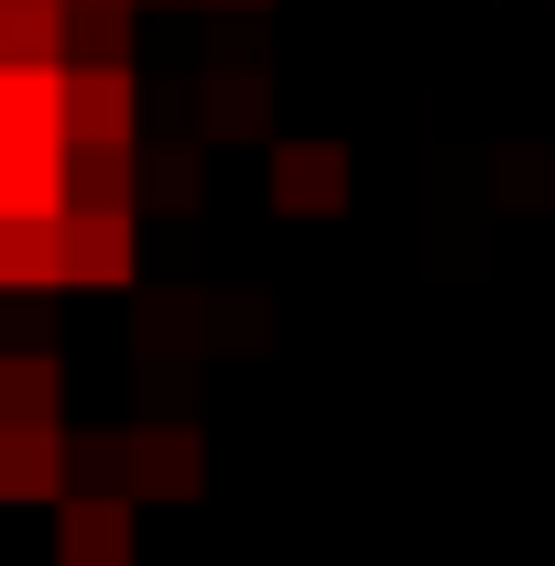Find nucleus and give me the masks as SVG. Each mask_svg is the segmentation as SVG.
Wrapping results in <instances>:
<instances>
[{"instance_id": "4", "label": "nucleus", "mask_w": 555, "mask_h": 566, "mask_svg": "<svg viewBox=\"0 0 555 566\" xmlns=\"http://www.w3.org/2000/svg\"><path fill=\"white\" fill-rule=\"evenodd\" d=\"M132 273H142V218L132 208H66V283L121 294Z\"/></svg>"}, {"instance_id": "11", "label": "nucleus", "mask_w": 555, "mask_h": 566, "mask_svg": "<svg viewBox=\"0 0 555 566\" xmlns=\"http://www.w3.org/2000/svg\"><path fill=\"white\" fill-rule=\"evenodd\" d=\"M66 66H132V0H66Z\"/></svg>"}, {"instance_id": "7", "label": "nucleus", "mask_w": 555, "mask_h": 566, "mask_svg": "<svg viewBox=\"0 0 555 566\" xmlns=\"http://www.w3.org/2000/svg\"><path fill=\"white\" fill-rule=\"evenodd\" d=\"M0 218H66V142H0Z\"/></svg>"}, {"instance_id": "8", "label": "nucleus", "mask_w": 555, "mask_h": 566, "mask_svg": "<svg viewBox=\"0 0 555 566\" xmlns=\"http://www.w3.org/2000/svg\"><path fill=\"white\" fill-rule=\"evenodd\" d=\"M0 142H66V66H0Z\"/></svg>"}, {"instance_id": "1", "label": "nucleus", "mask_w": 555, "mask_h": 566, "mask_svg": "<svg viewBox=\"0 0 555 566\" xmlns=\"http://www.w3.org/2000/svg\"><path fill=\"white\" fill-rule=\"evenodd\" d=\"M121 491L132 501H197L208 491V436H197L186 415L132 424V436H121Z\"/></svg>"}, {"instance_id": "12", "label": "nucleus", "mask_w": 555, "mask_h": 566, "mask_svg": "<svg viewBox=\"0 0 555 566\" xmlns=\"http://www.w3.org/2000/svg\"><path fill=\"white\" fill-rule=\"evenodd\" d=\"M0 415H66V370L44 349H0Z\"/></svg>"}, {"instance_id": "6", "label": "nucleus", "mask_w": 555, "mask_h": 566, "mask_svg": "<svg viewBox=\"0 0 555 566\" xmlns=\"http://www.w3.org/2000/svg\"><path fill=\"white\" fill-rule=\"evenodd\" d=\"M66 142H142L132 66H66Z\"/></svg>"}, {"instance_id": "2", "label": "nucleus", "mask_w": 555, "mask_h": 566, "mask_svg": "<svg viewBox=\"0 0 555 566\" xmlns=\"http://www.w3.org/2000/svg\"><path fill=\"white\" fill-rule=\"evenodd\" d=\"M142 556V501L132 491H55V566H132Z\"/></svg>"}, {"instance_id": "3", "label": "nucleus", "mask_w": 555, "mask_h": 566, "mask_svg": "<svg viewBox=\"0 0 555 566\" xmlns=\"http://www.w3.org/2000/svg\"><path fill=\"white\" fill-rule=\"evenodd\" d=\"M66 458V415H0V501H55Z\"/></svg>"}, {"instance_id": "10", "label": "nucleus", "mask_w": 555, "mask_h": 566, "mask_svg": "<svg viewBox=\"0 0 555 566\" xmlns=\"http://www.w3.org/2000/svg\"><path fill=\"white\" fill-rule=\"evenodd\" d=\"M0 66H66V0H0Z\"/></svg>"}, {"instance_id": "13", "label": "nucleus", "mask_w": 555, "mask_h": 566, "mask_svg": "<svg viewBox=\"0 0 555 566\" xmlns=\"http://www.w3.org/2000/svg\"><path fill=\"white\" fill-rule=\"evenodd\" d=\"M208 132H262V76H218L208 87Z\"/></svg>"}, {"instance_id": "9", "label": "nucleus", "mask_w": 555, "mask_h": 566, "mask_svg": "<svg viewBox=\"0 0 555 566\" xmlns=\"http://www.w3.org/2000/svg\"><path fill=\"white\" fill-rule=\"evenodd\" d=\"M66 283V218H0V294H55Z\"/></svg>"}, {"instance_id": "14", "label": "nucleus", "mask_w": 555, "mask_h": 566, "mask_svg": "<svg viewBox=\"0 0 555 566\" xmlns=\"http://www.w3.org/2000/svg\"><path fill=\"white\" fill-rule=\"evenodd\" d=\"M142 186H153L164 208H197V153H186V142H164V153L142 164Z\"/></svg>"}, {"instance_id": "5", "label": "nucleus", "mask_w": 555, "mask_h": 566, "mask_svg": "<svg viewBox=\"0 0 555 566\" xmlns=\"http://www.w3.org/2000/svg\"><path fill=\"white\" fill-rule=\"evenodd\" d=\"M273 208L283 218H338L348 208V153L338 142H273Z\"/></svg>"}]
</instances>
